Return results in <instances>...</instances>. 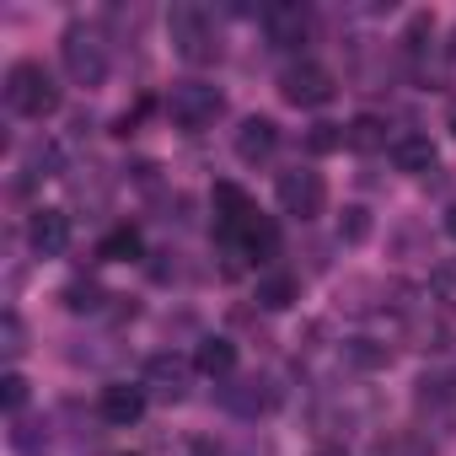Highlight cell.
<instances>
[{"mask_svg":"<svg viewBox=\"0 0 456 456\" xmlns=\"http://www.w3.org/2000/svg\"><path fill=\"white\" fill-rule=\"evenodd\" d=\"M167 38H172V49H177L183 65H209L220 54V44H215V12L199 6V0H177V6L167 12Z\"/></svg>","mask_w":456,"mask_h":456,"instance_id":"1","label":"cell"},{"mask_svg":"<svg viewBox=\"0 0 456 456\" xmlns=\"http://www.w3.org/2000/svg\"><path fill=\"white\" fill-rule=\"evenodd\" d=\"M60 60H65V76L76 86H102L108 81V38H102V28L70 22L60 33Z\"/></svg>","mask_w":456,"mask_h":456,"instance_id":"2","label":"cell"},{"mask_svg":"<svg viewBox=\"0 0 456 456\" xmlns=\"http://www.w3.org/2000/svg\"><path fill=\"white\" fill-rule=\"evenodd\" d=\"M6 108L22 113V118H49V113L60 108V86H54L49 65L17 60V65L6 70Z\"/></svg>","mask_w":456,"mask_h":456,"instance_id":"3","label":"cell"},{"mask_svg":"<svg viewBox=\"0 0 456 456\" xmlns=\"http://www.w3.org/2000/svg\"><path fill=\"white\" fill-rule=\"evenodd\" d=\"M220 108H225V97H220V86H209V81H177L172 97H167V113H172V124H177L183 134L209 129V124L220 118Z\"/></svg>","mask_w":456,"mask_h":456,"instance_id":"4","label":"cell"},{"mask_svg":"<svg viewBox=\"0 0 456 456\" xmlns=\"http://www.w3.org/2000/svg\"><path fill=\"white\" fill-rule=\"evenodd\" d=\"M258 22H264L269 49H280V54H296L312 38V6L306 0H274V6H264Z\"/></svg>","mask_w":456,"mask_h":456,"instance_id":"5","label":"cell"},{"mask_svg":"<svg viewBox=\"0 0 456 456\" xmlns=\"http://www.w3.org/2000/svg\"><path fill=\"white\" fill-rule=\"evenodd\" d=\"M274 199H280L285 215H296V220H317L322 204H328V183H322V172H312V167H290V172H280Z\"/></svg>","mask_w":456,"mask_h":456,"instance_id":"6","label":"cell"},{"mask_svg":"<svg viewBox=\"0 0 456 456\" xmlns=\"http://www.w3.org/2000/svg\"><path fill=\"white\" fill-rule=\"evenodd\" d=\"M333 70L328 65H317V60H296L285 76H280V97L290 102V108H322V102H333Z\"/></svg>","mask_w":456,"mask_h":456,"instance_id":"7","label":"cell"},{"mask_svg":"<svg viewBox=\"0 0 456 456\" xmlns=\"http://www.w3.org/2000/svg\"><path fill=\"white\" fill-rule=\"evenodd\" d=\"M188 376H193L188 360H177V354H156V360L145 365L140 387H145V397H156V403H183V397H188Z\"/></svg>","mask_w":456,"mask_h":456,"instance_id":"8","label":"cell"},{"mask_svg":"<svg viewBox=\"0 0 456 456\" xmlns=\"http://www.w3.org/2000/svg\"><path fill=\"white\" fill-rule=\"evenodd\" d=\"M97 413H102V424H113V429L140 424V419H145V387H140V381H108L102 397H97Z\"/></svg>","mask_w":456,"mask_h":456,"instance_id":"9","label":"cell"},{"mask_svg":"<svg viewBox=\"0 0 456 456\" xmlns=\"http://www.w3.org/2000/svg\"><path fill=\"white\" fill-rule=\"evenodd\" d=\"M237 258H248L253 269H269L274 258H280V232H274V220L269 215H253L242 232H237V242H225Z\"/></svg>","mask_w":456,"mask_h":456,"instance_id":"10","label":"cell"},{"mask_svg":"<svg viewBox=\"0 0 456 456\" xmlns=\"http://www.w3.org/2000/svg\"><path fill=\"white\" fill-rule=\"evenodd\" d=\"M28 248H33L38 258H60V253L70 248V215H65V209H38V215L28 220Z\"/></svg>","mask_w":456,"mask_h":456,"instance_id":"11","label":"cell"},{"mask_svg":"<svg viewBox=\"0 0 456 456\" xmlns=\"http://www.w3.org/2000/svg\"><path fill=\"white\" fill-rule=\"evenodd\" d=\"M403 60H408V70H413V81H435V22L429 17H413L408 22V33H403Z\"/></svg>","mask_w":456,"mask_h":456,"instance_id":"12","label":"cell"},{"mask_svg":"<svg viewBox=\"0 0 456 456\" xmlns=\"http://www.w3.org/2000/svg\"><path fill=\"white\" fill-rule=\"evenodd\" d=\"M392 167L397 172H408V177H424V172H435V161H440V151H435V140L429 134H413V129H403V134H392Z\"/></svg>","mask_w":456,"mask_h":456,"instance_id":"13","label":"cell"},{"mask_svg":"<svg viewBox=\"0 0 456 456\" xmlns=\"http://www.w3.org/2000/svg\"><path fill=\"white\" fill-rule=\"evenodd\" d=\"M274 145H280V124H274V118H264V113L242 118V129H237V156H242L248 167L269 161V156H274Z\"/></svg>","mask_w":456,"mask_h":456,"instance_id":"14","label":"cell"},{"mask_svg":"<svg viewBox=\"0 0 456 456\" xmlns=\"http://www.w3.org/2000/svg\"><path fill=\"white\" fill-rule=\"evenodd\" d=\"M220 403L232 408L237 419H258V413L274 403V392H269V381H264V376H248V381H220Z\"/></svg>","mask_w":456,"mask_h":456,"instance_id":"15","label":"cell"},{"mask_svg":"<svg viewBox=\"0 0 456 456\" xmlns=\"http://www.w3.org/2000/svg\"><path fill=\"white\" fill-rule=\"evenodd\" d=\"M387 129H392L387 118H376V113H360V118H349V124H344V145H349V151H360V156L392 151V134H387Z\"/></svg>","mask_w":456,"mask_h":456,"instance_id":"16","label":"cell"},{"mask_svg":"<svg viewBox=\"0 0 456 456\" xmlns=\"http://www.w3.org/2000/svg\"><path fill=\"white\" fill-rule=\"evenodd\" d=\"M193 365H199L204 376H215V381H232V370H237V344L215 333V338H204V344H199Z\"/></svg>","mask_w":456,"mask_h":456,"instance_id":"17","label":"cell"},{"mask_svg":"<svg viewBox=\"0 0 456 456\" xmlns=\"http://www.w3.org/2000/svg\"><path fill=\"white\" fill-rule=\"evenodd\" d=\"M296 296H301V285H296L285 269H264V274H258V306H269V312H285Z\"/></svg>","mask_w":456,"mask_h":456,"instance_id":"18","label":"cell"},{"mask_svg":"<svg viewBox=\"0 0 456 456\" xmlns=\"http://www.w3.org/2000/svg\"><path fill=\"white\" fill-rule=\"evenodd\" d=\"M6 440H12V451H17V456H44V451H49L44 424H38V419H22V413L12 419V435H6Z\"/></svg>","mask_w":456,"mask_h":456,"instance_id":"19","label":"cell"},{"mask_svg":"<svg viewBox=\"0 0 456 456\" xmlns=\"http://www.w3.org/2000/svg\"><path fill=\"white\" fill-rule=\"evenodd\" d=\"M102 258H108V264H129V258H140V232H134V225H118V232L102 237Z\"/></svg>","mask_w":456,"mask_h":456,"instance_id":"20","label":"cell"},{"mask_svg":"<svg viewBox=\"0 0 456 456\" xmlns=\"http://www.w3.org/2000/svg\"><path fill=\"white\" fill-rule=\"evenodd\" d=\"M419 403L424 408H456V376H419Z\"/></svg>","mask_w":456,"mask_h":456,"instance_id":"21","label":"cell"},{"mask_svg":"<svg viewBox=\"0 0 456 456\" xmlns=\"http://www.w3.org/2000/svg\"><path fill=\"white\" fill-rule=\"evenodd\" d=\"M0 403H6L12 419L22 413V403H28V376L22 370H6V381H0Z\"/></svg>","mask_w":456,"mask_h":456,"instance_id":"22","label":"cell"},{"mask_svg":"<svg viewBox=\"0 0 456 456\" xmlns=\"http://www.w3.org/2000/svg\"><path fill=\"white\" fill-rule=\"evenodd\" d=\"M344 145V124H312V134H306V151H338Z\"/></svg>","mask_w":456,"mask_h":456,"instance_id":"23","label":"cell"},{"mask_svg":"<svg viewBox=\"0 0 456 456\" xmlns=\"http://www.w3.org/2000/svg\"><path fill=\"white\" fill-rule=\"evenodd\" d=\"M0 349H6L12 360L22 354V317H17V312H6V317H0Z\"/></svg>","mask_w":456,"mask_h":456,"instance_id":"24","label":"cell"},{"mask_svg":"<svg viewBox=\"0 0 456 456\" xmlns=\"http://www.w3.org/2000/svg\"><path fill=\"white\" fill-rule=\"evenodd\" d=\"M97 296H102L97 285H86V280H76V285L65 290V306H70V312H97Z\"/></svg>","mask_w":456,"mask_h":456,"instance_id":"25","label":"cell"},{"mask_svg":"<svg viewBox=\"0 0 456 456\" xmlns=\"http://www.w3.org/2000/svg\"><path fill=\"white\" fill-rule=\"evenodd\" d=\"M429 285H435V296H440L445 306H456V258H451V264H440V269L429 274Z\"/></svg>","mask_w":456,"mask_h":456,"instance_id":"26","label":"cell"},{"mask_svg":"<svg viewBox=\"0 0 456 456\" xmlns=\"http://www.w3.org/2000/svg\"><path fill=\"white\" fill-rule=\"evenodd\" d=\"M370 232V220H365V209H344V220H338V237H349V242H360Z\"/></svg>","mask_w":456,"mask_h":456,"instance_id":"27","label":"cell"},{"mask_svg":"<svg viewBox=\"0 0 456 456\" xmlns=\"http://www.w3.org/2000/svg\"><path fill=\"white\" fill-rule=\"evenodd\" d=\"M445 237H451V242H456V204H451V209H445Z\"/></svg>","mask_w":456,"mask_h":456,"instance_id":"28","label":"cell"},{"mask_svg":"<svg viewBox=\"0 0 456 456\" xmlns=\"http://www.w3.org/2000/svg\"><path fill=\"white\" fill-rule=\"evenodd\" d=\"M312 456H349V451H344V445H317Z\"/></svg>","mask_w":456,"mask_h":456,"instance_id":"29","label":"cell"},{"mask_svg":"<svg viewBox=\"0 0 456 456\" xmlns=\"http://www.w3.org/2000/svg\"><path fill=\"white\" fill-rule=\"evenodd\" d=\"M445 118H451V129H456V97H451V113H445Z\"/></svg>","mask_w":456,"mask_h":456,"instance_id":"30","label":"cell"},{"mask_svg":"<svg viewBox=\"0 0 456 456\" xmlns=\"http://www.w3.org/2000/svg\"><path fill=\"white\" fill-rule=\"evenodd\" d=\"M451 60H456V33H451Z\"/></svg>","mask_w":456,"mask_h":456,"instance_id":"31","label":"cell"},{"mask_svg":"<svg viewBox=\"0 0 456 456\" xmlns=\"http://www.w3.org/2000/svg\"><path fill=\"white\" fill-rule=\"evenodd\" d=\"M129 456H134V451H129Z\"/></svg>","mask_w":456,"mask_h":456,"instance_id":"32","label":"cell"}]
</instances>
